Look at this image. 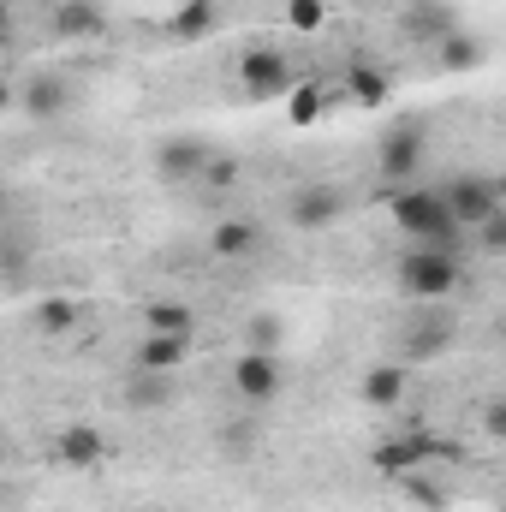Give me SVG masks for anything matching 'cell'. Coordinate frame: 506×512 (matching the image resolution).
<instances>
[{
    "instance_id": "d6a6232c",
    "label": "cell",
    "mask_w": 506,
    "mask_h": 512,
    "mask_svg": "<svg viewBox=\"0 0 506 512\" xmlns=\"http://www.w3.org/2000/svg\"><path fill=\"white\" fill-rule=\"evenodd\" d=\"M6 36H12V6L0 0V42H6Z\"/></svg>"
},
{
    "instance_id": "ffe728a7",
    "label": "cell",
    "mask_w": 506,
    "mask_h": 512,
    "mask_svg": "<svg viewBox=\"0 0 506 512\" xmlns=\"http://www.w3.org/2000/svg\"><path fill=\"white\" fill-rule=\"evenodd\" d=\"M209 251L221 256V262H251V256H262V227L233 215V221H221L209 233Z\"/></svg>"
},
{
    "instance_id": "277c9868",
    "label": "cell",
    "mask_w": 506,
    "mask_h": 512,
    "mask_svg": "<svg viewBox=\"0 0 506 512\" xmlns=\"http://www.w3.org/2000/svg\"><path fill=\"white\" fill-rule=\"evenodd\" d=\"M441 203H447V215L471 233L477 221H489L495 209H506V191L495 173H453L447 185H441Z\"/></svg>"
},
{
    "instance_id": "ba28073f",
    "label": "cell",
    "mask_w": 506,
    "mask_h": 512,
    "mask_svg": "<svg viewBox=\"0 0 506 512\" xmlns=\"http://www.w3.org/2000/svg\"><path fill=\"white\" fill-rule=\"evenodd\" d=\"M370 465H376L381 477H405V471H417V465H435V435H429V429L387 435V441L370 447Z\"/></svg>"
},
{
    "instance_id": "484cf974",
    "label": "cell",
    "mask_w": 506,
    "mask_h": 512,
    "mask_svg": "<svg viewBox=\"0 0 506 512\" xmlns=\"http://www.w3.org/2000/svg\"><path fill=\"white\" fill-rule=\"evenodd\" d=\"M245 340H251V352H280V340H286V322H280L274 310H256L251 322H245Z\"/></svg>"
},
{
    "instance_id": "5b68a950",
    "label": "cell",
    "mask_w": 506,
    "mask_h": 512,
    "mask_svg": "<svg viewBox=\"0 0 506 512\" xmlns=\"http://www.w3.org/2000/svg\"><path fill=\"white\" fill-rule=\"evenodd\" d=\"M280 382H286V376H280V352H251V346H245V352L233 358V393H239L245 411L274 405V399H280Z\"/></svg>"
},
{
    "instance_id": "f1b7e54d",
    "label": "cell",
    "mask_w": 506,
    "mask_h": 512,
    "mask_svg": "<svg viewBox=\"0 0 506 512\" xmlns=\"http://www.w3.org/2000/svg\"><path fill=\"white\" fill-rule=\"evenodd\" d=\"M471 233H477V251H483V256H501L506 251V209H495L489 221H477Z\"/></svg>"
},
{
    "instance_id": "44dd1931",
    "label": "cell",
    "mask_w": 506,
    "mask_h": 512,
    "mask_svg": "<svg viewBox=\"0 0 506 512\" xmlns=\"http://www.w3.org/2000/svg\"><path fill=\"white\" fill-rule=\"evenodd\" d=\"M54 30H60L66 42H90V36L108 30V12H102L96 0H60V6H54Z\"/></svg>"
},
{
    "instance_id": "8d00e7d4",
    "label": "cell",
    "mask_w": 506,
    "mask_h": 512,
    "mask_svg": "<svg viewBox=\"0 0 506 512\" xmlns=\"http://www.w3.org/2000/svg\"><path fill=\"white\" fill-rule=\"evenodd\" d=\"M0 459H6V447H0Z\"/></svg>"
},
{
    "instance_id": "4dcf8cb0",
    "label": "cell",
    "mask_w": 506,
    "mask_h": 512,
    "mask_svg": "<svg viewBox=\"0 0 506 512\" xmlns=\"http://www.w3.org/2000/svg\"><path fill=\"white\" fill-rule=\"evenodd\" d=\"M233 179H239V161H233L227 149H215L209 167H203V185H233Z\"/></svg>"
},
{
    "instance_id": "83f0119b",
    "label": "cell",
    "mask_w": 506,
    "mask_h": 512,
    "mask_svg": "<svg viewBox=\"0 0 506 512\" xmlns=\"http://www.w3.org/2000/svg\"><path fill=\"white\" fill-rule=\"evenodd\" d=\"M453 24H459V18H447L441 6H411V18H405V36H435V42H441Z\"/></svg>"
},
{
    "instance_id": "9a60e30c",
    "label": "cell",
    "mask_w": 506,
    "mask_h": 512,
    "mask_svg": "<svg viewBox=\"0 0 506 512\" xmlns=\"http://www.w3.org/2000/svg\"><path fill=\"white\" fill-rule=\"evenodd\" d=\"M346 102H358L364 114L387 108V102H393V78H387V66H376V60H352V66H346Z\"/></svg>"
},
{
    "instance_id": "ac0fdd59",
    "label": "cell",
    "mask_w": 506,
    "mask_h": 512,
    "mask_svg": "<svg viewBox=\"0 0 506 512\" xmlns=\"http://www.w3.org/2000/svg\"><path fill=\"white\" fill-rule=\"evenodd\" d=\"M54 453H60V465L90 471V465H102V459H108V435H102V429H90V423H72V429H60Z\"/></svg>"
},
{
    "instance_id": "d590c367",
    "label": "cell",
    "mask_w": 506,
    "mask_h": 512,
    "mask_svg": "<svg viewBox=\"0 0 506 512\" xmlns=\"http://www.w3.org/2000/svg\"><path fill=\"white\" fill-rule=\"evenodd\" d=\"M179 6H191V0H179Z\"/></svg>"
},
{
    "instance_id": "2e32d148",
    "label": "cell",
    "mask_w": 506,
    "mask_h": 512,
    "mask_svg": "<svg viewBox=\"0 0 506 512\" xmlns=\"http://www.w3.org/2000/svg\"><path fill=\"white\" fill-rule=\"evenodd\" d=\"M131 411H167L179 399V376H161V370H131L126 387H120Z\"/></svg>"
},
{
    "instance_id": "4fadbf2b",
    "label": "cell",
    "mask_w": 506,
    "mask_h": 512,
    "mask_svg": "<svg viewBox=\"0 0 506 512\" xmlns=\"http://www.w3.org/2000/svg\"><path fill=\"white\" fill-rule=\"evenodd\" d=\"M78 322H84V304L72 292H48V298L30 304V328L42 340H66V334H78Z\"/></svg>"
},
{
    "instance_id": "f546056e",
    "label": "cell",
    "mask_w": 506,
    "mask_h": 512,
    "mask_svg": "<svg viewBox=\"0 0 506 512\" xmlns=\"http://www.w3.org/2000/svg\"><path fill=\"white\" fill-rule=\"evenodd\" d=\"M322 18H328V6H322V0H286V24H292V30H304V36H310V30H322Z\"/></svg>"
},
{
    "instance_id": "5bb4252c",
    "label": "cell",
    "mask_w": 506,
    "mask_h": 512,
    "mask_svg": "<svg viewBox=\"0 0 506 512\" xmlns=\"http://www.w3.org/2000/svg\"><path fill=\"white\" fill-rule=\"evenodd\" d=\"M191 358V334H143L137 352H131V370H161V376H179V364Z\"/></svg>"
},
{
    "instance_id": "3957f363",
    "label": "cell",
    "mask_w": 506,
    "mask_h": 512,
    "mask_svg": "<svg viewBox=\"0 0 506 512\" xmlns=\"http://www.w3.org/2000/svg\"><path fill=\"white\" fill-rule=\"evenodd\" d=\"M423 161H429V120L423 114H405L376 137V173L387 185H417Z\"/></svg>"
},
{
    "instance_id": "cb8c5ba5",
    "label": "cell",
    "mask_w": 506,
    "mask_h": 512,
    "mask_svg": "<svg viewBox=\"0 0 506 512\" xmlns=\"http://www.w3.org/2000/svg\"><path fill=\"white\" fill-rule=\"evenodd\" d=\"M143 316H149V334H191L197 328V310L179 304V298H155Z\"/></svg>"
},
{
    "instance_id": "e0dca14e",
    "label": "cell",
    "mask_w": 506,
    "mask_h": 512,
    "mask_svg": "<svg viewBox=\"0 0 506 512\" xmlns=\"http://www.w3.org/2000/svg\"><path fill=\"white\" fill-rule=\"evenodd\" d=\"M399 489H405V501L423 512H447L453 507V483L441 477V465H417V471H405V477H393Z\"/></svg>"
},
{
    "instance_id": "9c48e42d",
    "label": "cell",
    "mask_w": 506,
    "mask_h": 512,
    "mask_svg": "<svg viewBox=\"0 0 506 512\" xmlns=\"http://www.w3.org/2000/svg\"><path fill=\"white\" fill-rule=\"evenodd\" d=\"M453 322L447 316H411L405 322V334H399V358L393 364H435V358H447L453 352Z\"/></svg>"
},
{
    "instance_id": "e575fe53",
    "label": "cell",
    "mask_w": 506,
    "mask_h": 512,
    "mask_svg": "<svg viewBox=\"0 0 506 512\" xmlns=\"http://www.w3.org/2000/svg\"><path fill=\"white\" fill-rule=\"evenodd\" d=\"M0 221H6V185H0Z\"/></svg>"
},
{
    "instance_id": "d6986e66",
    "label": "cell",
    "mask_w": 506,
    "mask_h": 512,
    "mask_svg": "<svg viewBox=\"0 0 506 512\" xmlns=\"http://www.w3.org/2000/svg\"><path fill=\"white\" fill-rule=\"evenodd\" d=\"M435 60H441L447 72H477V66L489 60V42H483L477 30H465V24H453V30L435 42Z\"/></svg>"
},
{
    "instance_id": "4316f807",
    "label": "cell",
    "mask_w": 506,
    "mask_h": 512,
    "mask_svg": "<svg viewBox=\"0 0 506 512\" xmlns=\"http://www.w3.org/2000/svg\"><path fill=\"white\" fill-rule=\"evenodd\" d=\"M30 268V233H0V280H18Z\"/></svg>"
},
{
    "instance_id": "7a4b0ae2",
    "label": "cell",
    "mask_w": 506,
    "mask_h": 512,
    "mask_svg": "<svg viewBox=\"0 0 506 512\" xmlns=\"http://www.w3.org/2000/svg\"><path fill=\"white\" fill-rule=\"evenodd\" d=\"M393 280H399V292H405V298L435 304V298H453V292H459L465 262H459V256L429 251V245H405V251H399V262H393Z\"/></svg>"
},
{
    "instance_id": "8992f818",
    "label": "cell",
    "mask_w": 506,
    "mask_h": 512,
    "mask_svg": "<svg viewBox=\"0 0 506 512\" xmlns=\"http://www.w3.org/2000/svg\"><path fill=\"white\" fill-rule=\"evenodd\" d=\"M239 84H245L251 102H280V96L298 84V72H292V60H286L280 48H251V54L239 60Z\"/></svg>"
},
{
    "instance_id": "30bf717a",
    "label": "cell",
    "mask_w": 506,
    "mask_h": 512,
    "mask_svg": "<svg viewBox=\"0 0 506 512\" xmlns=\"http://www.w3.org/2000/svg\"><path fill=\"white\" fill-rule=\"evenodd\" d=\"M209 155H215V143H209V137H167V143L155 149V173H161V179H173V185H191V179H203Z\"/></svg>"
},
{
    "instance_id": "6da1fadb",
    "label": "cell",
    "mask_w": 506,
    "mask_h": 512,
    "mask_svg": "<svg viewBox=\"0 0 506 512\" xmlns=\"http://www.w3.org/2000/svg\"><path fill=\"white\" fill-rule=\"evenodd\" d=\"M393 227L405 233V245H429V251L441 256H471V233L447 215V203H441V191H429V185H399L393 191Z\"/></svg>"
},
{
    "instance_id": "836d02e7",
    "label": "cell",
    "mask_w": 506,
    "mask_h": 512,
    "mask_svg": "<svg viewBox=\"0 0 506 512\" xmlns=\"http://www.w3.org/2000/svg\"><path fill=\"white\" fill-rule=\"evenodd\" d=\"M18 108V96H12V84H0V114H12Z\"/></svg>"
},
{
    "instance_id": "8fae6325",
    "label": "cell",
    "mask_w": 506,
    "mask_h": 512,
    "mask_svg": "<svg viewBox=\"0 0 506 512\" xmlns=\"http://www.w3.org/2000/svg\"><path fill=\"white\" fill-rule=\"evenodd\" d=\"M18 108L30 114V120H60V114H72V84L60 78V72H30V84L18 90Z\"/></svg>"
},
{
    "instance_id": "1f68e13d",
    "label": "cell",
    "mask_w": 506,
    "mask_h": 512,
    "mask_svg": "<svg viewBox=\"0 0 506 512\" xmlns=\"http://www.w3.org/2000/svg\"><path fill=\"white\" fill-rule=\"evenodd\" d=\"M483 429H489L495 441H501V435H506V399H501V393H495V399L483 405Z\"/></svg>"
},
{
    "instance_id": "7c38bea8",
    "label": "cell",
    "mask_w": 506,
    "mask_h": 512,
    "mask_svg": "<svg viewBox=\"0 0 506 512\" xmlns=\"http://www.w3.org/2000/svg\"><path fill=\"white\" fill-rule=\"evenodd\" d=\"M358 399H364L370 411L405 405V399H411V370H405V364H370V370L358 376Z\"/></svg>"
},
{
    "instance_id": "d4e9b609",
    "label": "cell",
    "mask_w": 506,
    "mask_h": 512,
    "mask_svg": "<svg viewBox=\"0 0 506 512\" xmlns=\"http://www.w3.org/2000/svg\"><path fill=\"white\" fill-rule=\"evenodd\" d=\"M215 441H221V453H227V459H251L256 441H262V429H256V417H239V423H221V429H215Z\"/></svg>"
},
{
    "instance_id": "603a6c76",
    "label": "cell",
    "mask_w": 506,
    "mask_h": 512,
    "mask_svg": "<svg viewBox=\"0 0 506 512\" xmlns=\"http://www.w3.org/2000/svg\"><path fill=\"white\" fill-rule=\"evenodd\" d=\"M328 102H334V90L328 84H316V78H298L292 90H286V120L292 126H316V120H328Z\"/></svg>"
},
{
    "instance_id": "52a82bcc",
    "label": "cell",
    "mask_w": 506,
    "mask_h": 512,
    "mask_svg": "<svg viewBox=\"0 0 506 512\" xmlns=\"http://www.w3.org/2000/svg\"><path fill=\"white\" fill-rule=\"evenodd\" d=\"M346 215V191L340 185H298L292 197H286V221L298 227V233H322V227H334Z\"/></svg>"
},
{
    "instance_id": "7402d4cb",
    "label": "cell",
    "mask_w": 506,
    "mask_h": 512,
    "mask_svg": "<svg viewBox=\"0 0 506 512\" xmlns=\"http://www.w3.org/2000/svg\"><path fill=\"white\" fill-rule=\"evenodd\" d=\"M215 30H221V0H191V6H173V18H167L173 42H203Z\"/></svg>"
}]
</instances>
